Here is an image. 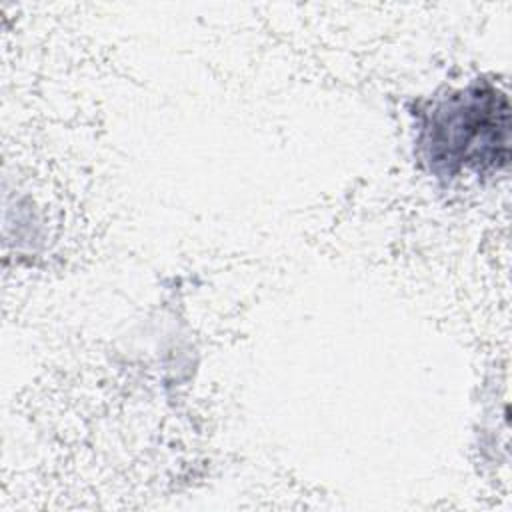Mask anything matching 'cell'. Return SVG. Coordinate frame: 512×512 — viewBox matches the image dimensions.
Here are the masks:
<instances>
[{
  "label": "cell",
  "instance_id": "cell-1",
  "mask_svg": "<svg viewBox=\"0 0 512 512\" xmlns=\"http://www.w3.org/2000/svg\"><path fill=\"white\" fill-rule=\"evenodd\" d=\"M508 98L478 84L436 104L424 126L422 146L438 172L498 168L508 162Z\"/></svg>",
  "mask_w": 512,
  "mask_h": 512
}]
</instances>
